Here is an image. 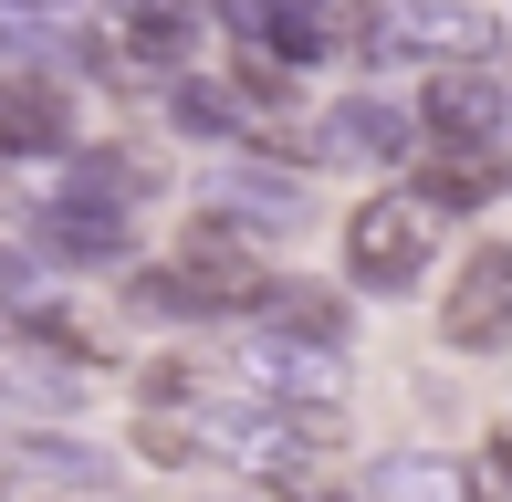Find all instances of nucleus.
<instances>
[{"instance_id":"obj_14","label":"nucleus","mask_w":512,"mask_h":502,"mask_svg":"<svg viewBox=\"0 0 512 502\" xmlns=\"http://www.w3.org/2000/svg\"><path fill=\"white\" fill-rule=\"evenodd\" d=\"M21 471H53V482H105L95 450H63V440H32V450H21Z\"/></svg>"},{"instance_id":"obj_4","label":"nucleus","mask_w":512,"mask_h":502,"mask_svg":"<svg viewBox=\"0 0 512 502\" xmlns=\"http://www.w3.org/2000/svg\"><path fill=\"white\" fill-rule=\"evenodd\" d=\"M377 53H439V63H481L492 53V21L471 11V0H398V11L377 21Z\"/></svg>"},{"instance_id":"obj_5","label":"nucleus","mask_w":512,"mask_h":502,"mask_svg":"<svg viewBox=\"0 0 512 502\" xmlns=\"http://www.w3.org/2000/svg\"><path fill=\"white\" fill-rule=\"evenodd\" d=\"M502 116H512V95H502L492 74H481V63H450V74L418 95V126H429L439 147H492V136H502Z\"/></svg>"},{"instance_id":"obj_19","label":"nucleus","mask_w":512,"mask_h":502,"mask_svg":"<svg viewBox=\"0 0 512 502\" xmlns=\"http://www.w3.org/2000/svg\"><path fill=\"white\" fill-rule=\"evenodd\" d=\"M0 11H63V0H0Z\"/></svg>"},{"instance_id":"obj_8","label":"nucleus","mask_w":512,"mask_h":502,"mask_svg":"<svg viewBox=\"0 0 512 502\" xmlns=\"http://www.w3.org/2000/svg\"><path fill=\"white\" fill-rule=\"evenodd\" d=\"M502 189H512V157H492V147H439V168L418 178L429 210H481V199H502Z\"/></svg>"},{"instance_id":"obj_2","label":"nucleus","mask_w":512,"mask_h":502,"mask_svg":"<svg viewBox=\"0 0 512 502\" xmlns=\"http://www.w3.org/2000/svg\"><path fill=\"white\" fill-rule=\"evenodd\" d=\"M439 335H450L460 356L512 346V241H492V251H471V262H460L450 304H439Z\"/></svg>"},{"instance_id":"obj_6","label":"nucleus","mask_w":512,"mask_h":502,"mask_svg":"<svg viewBox=\"0 0 512 502\" xmlns=\"http://www.w3.org/2000/svg\"><path fill=\"white\" fill-rule=\"evenodd\" d=\"M63 147H74V105H63V84L11 74V84H0V157H63Z\"/></svg>"},{"instance_id":"obj_15","label":"nucleus","mask_w":512,"mask_h":502,"mask_svg":"<svg viewBox=\"0 0 512 502\" xmlns=\"http://www.w3.org/2000/svg\"><path fill=\"white\" fill-rule=\"evenodd\" d=\"M168 105H178V126H189V136H220L230 116H241V105H230V95H209V84H178Z\"/></svg>"},{"instance_id":"obj_11","label":"nucleus","mask_w":512,"mask_h":502,"mask_svg":"<svg viewBox=\"0 0 512 502\" xmlns=\"http://www.w3.org/2000/svg\"><path fill=\"white\" fill-rule=\"evenodd\" d=\"M262 325H283V335H314V346H345V304L324 283H262Z\"/></svg>"},{"instance_id":"obj_18","label":"nucleus","mask_w":512,"mask_h":502,"mask_svg":"<svg viewBox=\"0 0 512 502\" xmlns=\"http://www.w3.org/2000/svg\"><path fill=\"white\" fill-rule=\"evenodd\" d=\"M492 482H512V440H492Z\"/></svg>"},{"instance_id":"obj_12","label":"nucleus","mask_w":512,"mask_h":502,"mask_svg":"<svg viewBox=\"0 0 512 502\" xmlns=\"http://www.w3.org/2000/svg\"><path fill=\"white\" fill-rule=\"evenodd\" d=\"M126 42L147 63H178L199 42V11H189V0H126Z\"/></svg>"},{"instance_id":"obj_16","label":"nucleus","mask_w":512,"mask_h":502,"mask_svg":"<svg viewBox=\"0 0 512 502\" xmlns=\"http://www.w3.org/2000/svg\"><path fill=\"white\" fill-rule=\"evenodd\" d=\"M136 450H147V461H199V429H168V419H147V429H136Z\"/></svg>"},{"instance_id":"obj_9","label":"nucleus","mask_w":512,"mask_h":502,"mask_svg":"<svg viewBox=\"0 0 512 502\" xmlns=\"http://www.w3.org/2000/svg\"><path fill=\"white\" fill-rule=\"evenodd\" d=\"M471 482H481L471 461H429V450H398V461L366 471V492H377V502H471Z\"/></svg>"},{"instance_id":"obj_7","label":"nucleus","mask_w":512,"mask_h":502,"mask_svg":"<svg viewBox=\"0 0 512 502\" xmlns=\"http://www.w3.org/2000/svg\"><path fill=\"white\" fill-rule=\"evenodd\" d=\"M42 251L53 262H115L126 251V210L115 199H63V210H42Z\"/></svg>"},{"instance_id":"obj_17","label":"nucleus","mask_w":512,"mask_h":502,"mask_svg":"<svg viewBox=\"0 0 512 502\" xmlns=\"http://www.w3.org/2000/svg\"><path fill=\"white\" fill-rule=\"evenodd\" d=\"M272 11H283V0H220V21H230L241 42H262V32H272Z\"/></svg>"},{"instance_id":"obj_1","label":"nucleus","mask_w":512,"mask_h":502,"mask_svg":"<svg viewBox=\"0 0 512 502\" xmlns=\"http://www.w3.org/2000/svg\"><path fill=\"white\" fill-rule=\"evenodd\" d=\"M429 251H439V210L418 189H377L345 220V272H356L366 293H408L418 272H429Z\"/></svg>"},{"instance_id":"obj_10","label":"nucleus","mask_w":512,"mask_h":502,"mask_svg":"<svg viewBox=\"0 0 512 502\" xmlns=\"http://www.w3.org/2000/svg\"><path fill=\"white\" fill-rule=\"evenodd\" d=\"M324 157H408V116L398 105H377V95H356V105H335V116H324Z\"/></svg>"},{"instance_id":"obj_3","label":"nucleus","mask_w":512,"mask_h":502,"mask_svg":"<svg viewBox=\"0 0 512 502\" xmlns=\"http://www.w3.org/2000/svg\"><path fill=\"white\" fill-rule=\"evenodd\" d=\"M241 377L251 387H272V398H293V408H335L345 398V346H314V335H251L241 346Z\"/></svg>"},{"instance_id":"obj_13","label":"nucleus","mask_w":512,"mask_h":502,"mask_svg":"<svg viewBox=\"0 0 512 502\" xmlns=\"http://www.w3.org/2000/svg\"><path fill=\"white\" fill-rule=\"evenodd\" d=\"M136 189H147V178H136V157H126V147H95V157L74 168V199H115V210H126Z\"/></svg>"}]
</instances>
